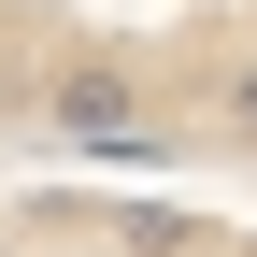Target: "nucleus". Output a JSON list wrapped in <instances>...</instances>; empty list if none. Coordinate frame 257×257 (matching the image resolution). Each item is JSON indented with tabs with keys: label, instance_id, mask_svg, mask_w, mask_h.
<instances>
[{
	"label": "nucleus",
	"instance_id": "nucleus-1",
	"mask_svg": "<svg viewBox=\"0 0 257 257\" xmlns=\"http://www.w3.org/2000/svg\"><path fill=\"white\" fill-rule=\"evenodd\" d=\"M143 114H157V72L128 43H72L43 72V143H86V157H100L114 128H143Z\"/></svg>",
	"mask_w": 257,
	"mask_h": 257
},
{
	"label": "nucleus",
	"instance_id": "nucleus-3",
	"mask_svg": "<svg viewBox=\"0 0 257 257\" xmlns=\"http://www.w3.org/2000/svg\"><path fill=\"white\" fill-rule=\"evenodd\" d=\"M100 243H114V257H200L214 229H200V214H172V200H128V214H100Z\"/></svg>",
	"mask_w": 257,
	"mask_h": 257
},
{
	"label": "nucleus",
	"instance_id": "nucleus-4",
	"mask_svg": "<svg viewBox=\"0 0 257 257\" xmlns=\"http://www.w3.org/2000/svg\"><path fill=\"white\" fill-rule=\"evenodd\" d=\"M0 257H15V229H0Z\"/></svg>",
	"mask_w": 257,
	"mask_h": 257
},
{
	"label": "nucleus",
	"instance_id": "nucleus-2",
	"mask_svg": "<svg viewBox=\"0 0 257 257\" xmlns=\"http://www.w3.org/2000/svg\"><path fill=\"white\" fill-rule=\"evenodd\" d=\"M186 86H200V128H214V143L257 157V57H200Z\"/></svg>",
	"mask_w": 257,
	"mask_h": 257
}]
</instances>
